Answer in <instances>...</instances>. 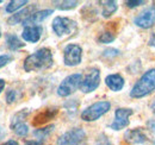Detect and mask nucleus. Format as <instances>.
<instances>
[{"instance_id": "nucleus-1", "label": "nucleus", "mask_w": 155, "mask_h": 145, "mask_svg": "<svg viewBox=\"0 0 155 145\" xmlns=\"http://www.w3.org/2000/svg\"><path fill=\"white\" fill-rule=\"evenodd\" d=\"M53 54L48 48H42L36 53L29 55L24 61V70L30 72H41L50 68L53 66Z\"/></svg>"}, {"instance_id": "nucleus-2", "label": "nucleus", "mask_w": 155, "mask_h": 145, "mask_svg": "<svg viewBox=\"0 0 155 145\" xmlns=\"http://www.w3.org/2000/svg\"><path fill=\"white\" fill-rule=\"evenodd\" d=\"M155 91V69L146 72L130 91V96L140 99Z\"/></svg>"}, {"instance_id": "nucleus-3", "label": "nucleus", "mask_w": 155, "mask_h": 145, "mask_svg": "<svg viewBox=\"0 0 155 145\" xmlns=\"http://www.w3.org/2000/svg\"><path fill=\"white\" fill-rule=\"evenodd\" d=\"M111 108V104L109 101H98L93 105L85 108L81 113V119L85 121H96L101 115L107 113Z\"/></svg>"}, {"instance_id": "nucleus-4", "label": "nucleus", "mask_w": 155, "mask_h": 145, "mask_svg": "<svg viewBox=\"0 0 155 145\" xmlns=\"http://www.w3.org/2000/svg\"><path fill=\"white\" fill-rule=\"evenodd\" d=\"M81 81H82L81 74H72V75L67 76L66 79H63V81L58 87V96L66 98V96H69L71 94H73L78 89V87H80Z\"/></svg>"}, {"instance_id": "nucleus-5", "label": "nucleus", "mask_w": 155, "mask_h": 145, "mask_svg": "<svg viewBox=\"0 0 155 145\" xmlns=\"http://www.w3.org/2000/svg\"><path fill=\"white\" fill-rule=\"evenodd\" d=\"M53 31L58 37L71 35L77 29V23L66 17H56L53 20Z\"/></svg>"}, {"instance_id": "nucleus-6", "label": "nucleus", "mask_w": 155, "mask_h": 145, "mask_svg": "<svg viewBox=\"0 0 155 145\" xmlns=\"http://www.w3.org/2000/svg\"><path fill=\"white\" fill-rule=\"evenodd\" d=\"M86 137V133L82 128L75 127L66 133H63L56 142V145H80Z\"/></svg>"}, {"instance_id": "nucleus-7", "label": "nucleus", "mask_w": 155, "mask_h": 145, "mask_svg": "<svg viewBox=\"0 0 155 145\" xmlns=\"http://www.w3.org/2000/svg\"><path fill=\"white\" fill-rule=\"evenodd\" d=\"M82 49L78 44H68L63 50V62L67 67H75L81 63Z\"/></svg>"}, {"instance_id": "nucleus-8", "label": "nucleus", "mask_w": 155, "mask_h": 145, "mask_svg": "<svg viewBox=\"0 0 155 145\" xmlns=\"http://www.w3.org/2000/svg\"><path fill=\"white\" fill-rule=\"evenodd\" d=\"M99 83H100V72L97 68H92L82 79L80 85V91L82 93H92L98 88Z\"/></svg>"}, {"instance_id": "nucleus-9", "label": "nucleus", "mask_w": 155, "mask_h": 145, "mask_svg": "<svg viewBox=\"0 0 155 145\" xmlns=\"http://www.w3.org/2000/svg\"><path fill=\"white\" fill-rule=\"evenodd\" d=\"M133 114V109L130 108H117L115 112V120L110 127L115 131H119L129 125V118Z\"/></svg>"}, {"instance_id": "nucleus-10", "label": "nucleus", "mask_w": 155, "mask_h": 145, "mask_svg": "<svg viewBox=\"0 0 155 145\" xmlns=\"http://www.w3.org/2000/svg\"><path fill=\"white\" fill-rule=\"evenodd\" d=\"M134 23L142 29L152 27L155 24V8L154 7H149V8L144 10L142 13H140L134 19Z\"/></svg>"}, {"instance_id": "nucleus-11", "label": "nucleus", "mask_w": 155, "mask_h": 145, "mask_svg": "<svg viewBox=\"0 0 155 145\" xmlns=\"http://www.w3.org/2000/svg\"><path fill=\"white\" fill-rule=\"evenodd\" d=\"M148 136L144 132L143 128H133V130H128L124 133V140L129 144H144L148 142Z\"/></svg>"}, {"instance_id": "nucleus-12", "label": "nucleus", "mask_w": 155, "mask_h": 145, "mask_svg": "<svg viewBox=\"0 0 155 145\" xmlns=\"http://www.w3.org/2000/svg\"><path fill=\"white\" fill-rule=\"evenodd\" d=\"M50 14H53V10H42V11H37L34 12L28 19H25L23 21V25L26 26H36L37 24L42 23L43 20L48 18Z\"/></svg>"}, {"instance_id": "nucleus-13", "label": "nucleus", "mask_w": 155, "mask_h": 145, "mask_svg": "<svg viewBox=\"0 0 155 145\" xmlns=\"http://www.w3.org/2000/svg\"><path fill=\"white\" fill-rule=\"evenodd\" d=\"M42 35V27L36 25V26H26L24 27L21 37L24 40L30 42V43H37Z\"/></svg>"}, {"instance_id": "nucleus-14", "label": "nucleus", "mask_w": 155, "mask_h": 145, "mask_svg": "<svg viewBox=\"0 0 155 145\" xmlns=\"http://www.w3.org/2000/svg\"><path fill=\"white\" fill-rule=\"evenodd\" d=\"M105 83L112 92H119L124 87V79L119 74H111L106 76Z\"/></svg>"}, {"instance_id": "nucleus-15", "label": "nucleus", "mask_w": 155, "mask_h": 145, "mask_svg": "<svg viewBox=\"0 0 155 145\" xmlns=\"http://www.w3.org/2000/svg\"><path fill=\"white\" fill-rule=\"evenodd\" d=\"M32 8H34V6H30V7H26V8L21 10V11H19V12L12 14L10 18L7 19V23H8L10 25H16V24L23 23L25 19H28L31 14H32V13H30Z\"/></svg>"}, {"instance_id": "nucleus-16", "label": "nucleus", "mask_w": 155, "mask_h": 145, "mask_svg": "<svg viewBox=\"0 0 155 145\" xmlns=\"http://www.w3.org/2000/svg\"><path fill=\"white\" fill-rule=\"evenodd\" d=\"M58 113V108H48L45 111H43L42 113H39L38 115L35 118V121L34 124L35 125H41V124H44L47 121H49L50 119H53Z\"/></svg>"}, {"instance_id": "nucleus-17", "label": "nucleus", "mask_w": 155, "mask_h": 145, "mask_svg": "<svg viewBox=\"0 0 155 145\" xmlns=\"http://www.w3.org/2000/svg\"><path fill=\"white\" fill-rule=\"evenodd\" d=\"M100 4H101V14H103L104 18L111 17V16L117 11L116 1L107 0V1H100Z\"/></svg>"}, {"instance_id": "nucleus-18", "label": "nucleus", "mask_w": 155, "mask_h": 145, "mask_svg": "<svg viewBox=\"0 0 155 145\" xmlns=\"http://www.w3.org/2000/svg\"><path fill=\"white\" fill-rule=\"evenodd\" d=\"M5 39H6V45H7V48L10 50L15 51V50H18V49L24 47V43L13 34H7L5 36Z\"/></svg>"}, {"instance_id": "nucleus-19", "label": "nucleus", "mask_w": 155, "mask_h": 145, "mask_svg": "<svg viewBox=\"0 0 155 145\" xmlns=\"http://www.w3.org/2000/svg\"><path fill=\"white\" fill-rule=\"evenodd\" d=\"M54 125H49L47 127H42V128H37L34 131V136L37 138L36 140L39 142V143H44V140L50 136V133L54 131Z\"/></svg>"}, {"instance_id": "nucleus-20", "label": "nucleus", "mask_w": 155, "mask_h": 145, "mask_svg": "<svg viewBox=\"0 0 155 145\" xmlns=\"http://www.w3.org/2000/svg\"><path fill=\"white\" fill-rule=\"evenodd\" d=\"M28 4V0H12L8 2V5H6L5 11L7 13H15L17 10H19L20 7L25 6Z\"/></svg>"}, {"instance_id": "nucleus-21", "label": "nucleus", "mask_w": 155, "mask_h": 145, "mask_svg": "<svg viewBox=\"0 0 155 145\" xmlns=\"http://www.w3.org/2000/svg\"><path fill=\"white\" fill-rule=\"evenodd\" d=\"M56 8L62 10V11H67V10H72L78 6V1H71V0H64V1H54Z\"/></svg>"}, {"instance_id": "nucleus-22", "label": "nucleus", "mask_w": 155, "mask_h": 145, "mask_svg": "<svg viewBox=\"0 0 155 145\" xmlns=\"http://www.w3.org/2000/svg\"><path fill=\"white\" fill-rule=\"evenodd\" d=\"M28 114H29V111H28V109H21L18 113H16V114L12 117V119H11V128L13 126H16L17 124L24 123V119L28 117Z\"/></svg>"}, {"instance_id": "nucleus-23", "label": "nucleus", "mask_w": 155, "mask_h": 145, "mask_svg": "<svg viewBox=\"0 0 155 145\" xmlns=\"http://www.w3.org/2000/svg\"><path fill=\"white\" fill-rule=\"evenodd\" d=\"M12 130L15 131V133L19 137H25L28 133H29V127L25 123H20V124H17L16 126L12 127Z\"/></svg>"}, {"instance_id": "nucleus-24", "label": "nucleus", "mask_w": 155, "mask_h": 145, "mask_svg": "<svg viewBox=\"0 0 155 145\" xmlns=\"http://www.w3.org/2000/svg\"><path fill=\"white\" fill-rule=\"evenodd\" d=\"M98 40L100 43H104V44H107V43H111L115 40V35L110 31H106V32H103L100 36L98 37Z\"/></svg>"}, {"instance_id": "nucleus-25", "label": "nucleus", "mask_w": 155, "mask_h": 145, "mask_svg": "<svg viewBox=\"0 0 155 145\" xmlns=\"http://www.w3.org/2000/svg\"><path fill=\"white\" fill-rule=\"evenodd\" d=\"M5 98H6V102L11 105L17 99V92L15 91V89H8V91L6 92V96Z\"/></svg>"}, {"instance_id": "nucleus-26", "label": "nucleus", "mask_w": 155, "mask_h": 145, "mask_svg": "<svg viewBox=\"0 0 155 145\" xmlns=\"http://www.w3.org/2000/svg\"><path fill=\"white\" fill-rule=\"evenodd\" d=\"M11 61H12V56H10V55H0V68L5 67Z\"/></svg>"}, {"instance_id": "nucleus-27", "label": "nucleus", "mask_w": 155, "mask_h": 145, "mask_svg": "<svg viewBox=\"0 0 155 145\" xmlns=\"http://www.w3.org/2000/svg\"><path fill=\"white\" fill-rule=\"evenodd\" d=\"M96 145H111V143H110V140L107 139V137H106V136L101 134V136L98 138Z\"/></svg>"}, {"instance_id": "nucleus-28", "label": "nucleus", "mask_w": 155, "mask_h": 145, "mask_svg": "<svg viewBox=\"0 0 155 145\" xmlns=\"http://www.w3.org/2000/svg\"><path fill=\"white\" fill-rule=\"evenodd\" d=\"M103 55H104V56H106V57H114V56L119 55V51H118L117 49H106Z\"/></svg>"}, {"instance_id": "nucleus-29", "label": "nucleus", "mask_w": 155, "mask_h": 145, "mask_svg": "<svg viewBox=\"0 0 155 145\" xmlns=\"http://www.w3.org/2000/svg\"><path fill=\"white\" fill-rule=\"evenodd\" d=\"M144 4V1L143 0H129V1H127V5H128V7H136V6H138V5H143Z\"/></svg>"}, {"instance_id": "nucleus-30", "label": "nucleus", "mask_w": 155, "mask_h": 145, "mask_svg": "<svg viewBox=\"0 0 155 145\" xmlns=\"http://www.w3.org/2000/svg\"><path fill=\"white\" fill-rule=\"evenodd\" d=\"M25 145H42V143H39L37 140H29L25 143Z\"/></svg>"}, {"instance_id": "nucleus-31", "label": "nucleus", "mask_w": 155, "mask_h": 145, "mask_svg": "<svg viewBox=\"0 0 155 145\" xmlns=\"http://www.w3.org/2000/svg\"><path fill=\"white\" fill-rule=\"evenodd\" d=\"M2 145H19V144H18V142H16V140L11 139V140H7L6 143H4Z\"/></svg>"}, {"instance_id": "nucleus-32", "label": "nucleus", "mask_w": 155, "mask_h": 145, "mask_svg": "<svg viewBox=\"0 0 155 145\" xmlns=\"http://www.w3.org/2000/svg\"><path fill=\"white\" fill-rule=\"evenodd\" d=\"M149 44L152 45V47H154L155 48V32L152 35V37H150V39H149Z\"/></svg>"}, {"instance_id": "nucleus-33", "label": "nucleus", "mask_w": 155, "mask_h": 145, "mask_svg": "<svg viewBox=\"0 0 155 145\" xmlns=\"http://www.w3.org/2000/svg\"><path fill=\"white\" fill-rule=\"evenodd\" d=\"M4 87H5V81L0 79V94H1V92L4 89Z\"/></svg>"}, {"instance_id": "nucleus-34", "label": "nucleus", "mask_w": 155, "mask_h": 145, "mask_svg": "<svg viewBox=\"0 0 155 145\" xmlns=\"http://www.w3.org/2000/svg\"><path fill=\"white\" fill-rule=\"evenodd\" d=\"M152 109H153V112H154V114H155V102L152 105Z\"/></svg>"}, {"instance_id": "nucleus-35", "label": "nucleus", "mask_w": 155, "mask_h": 145, "mask_svg": "<svg viewBox=\"0 0 155 145\" xmlns=\"http://www.w3.org/2000/svg\"><path fill=\"white\" fill-rule=\"evenodd\" d=\"M0 37H1V30H0Z\"/></svg>"}, {"instance_id": "nucleus-36", "label": "nucleus", "mask_w": 155, "mask_h": 145, "mask_svg": "<svg viewBox=\"0 0 155 145\" xmlns=\"http://www.w3.org/2000/svg\"><path fill=\"white\" fill-rule=\"evenodd\" d=\"M1 2H2V1H1V0H0V4H1Z\"/></svg>"}]
</instances>
